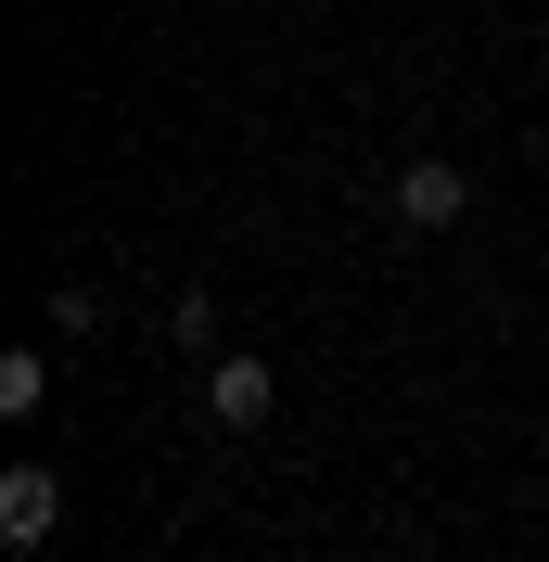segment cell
<instances>
[{
    "label": "cell",
    "mask_w": 549,
    "mask_h": 562,
    "mask_svg": "<svg viewBox=\"0 0 549 562\" xmlns=\"http://www.w3.org/2000/svg\"><path fill=\"white\" fill-rule=\"evenodd\" d=\"M38 409H52V358L13 346V358H0V422H38Z\"/></svg>",
    "instance_id": "obj_4"
},
{
    "label": "cell",
    "mask_w": 549,
    "mask_h": 562,
    "mask_svg": "<svg viewBox=\"0 0 549 562\" xmlns=\"http://www.w3.org/2000/svg\"><path fill=\"white\" fill-rule=\"evenodd\" d=\"M38 319H52V333H103V294H90V281H65V294H52Z\"/></svg>",
    "instance_id": "obj_5"
},
{
    "label": "cell",
    "mask_w": 549,
    "mask_h": 562,
    "mask_svg": "<svg viewBox=\"0 0 549 562\" xmlns=\"http://www.w3.org/2000/svg\"><path fill=\"white\" fill-rule=\"evenodd\" d=\"M52 525H65V486H52L38 460H13V473H0V550H52Z\"/></svg>",
    "instance_id": "obj_3"
},
{
    "label": "cell",
    "mask_w": 549,
    "mask_h": 562,
    "mask_svg": "<svg viewBox=\"0 0 549 562\" xmlns=\"http://www.w3.org/2000/svg\"><path fill=\"white\" fill-rule=\"evenodd\" d=\"M383 217H396V231H460V217H473V179L447 167V154H422V167L383 179Z\"/></svg>",
    "instance_id": "obj_1"
},
{
    "label": "cell",
    "mask_w": 549,
    "mask_h": 562,
    "mask_svg": "<svg viewBox=\"0 0 549 562\" xmlns=\"http://www.w3.org/2000/svg\"><path fill=\"white\" fill-rule=\"evenodd\" d=\"M269 409H281V371H269V358H217V371H205V422H217V435H256Z\"/></svg>",
    "instance_id": "obj_2"
}]
</instances>
